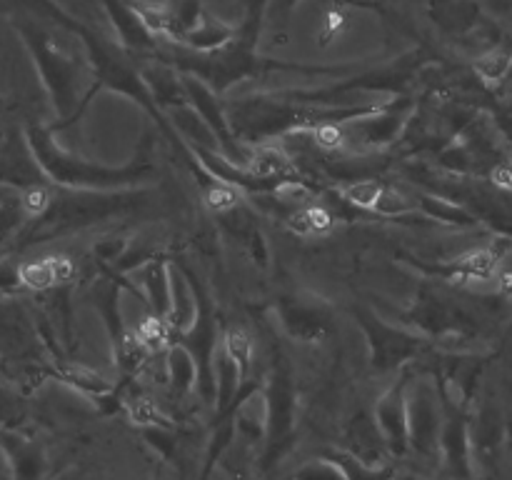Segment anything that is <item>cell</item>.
Listing matches in <instances>:
<instances>
[{
    "mask_svg": "<svg viewBox=\"0 0 512 480\" xmlns=\"http://www.w3.org/2000/svg\"><path fill=\"white\" fill-rule=\"evenodd\" d=\"M28 148L33 155L35 165L43 170L45 178L53 183L65 185V188L83 190V193H108V190H125L133 185L143 183L150 173H153V163L150 155L138 153L130 165L123 168H108V165L88 163L83 158L65 153L53 143L50 133L43 128L28 130Z\"/></svg>",
    "mask_w": 512,
    "mask_h": 480,
    "instance_id": "1",
    "label": "cell"
},
{
    "mask_svg": "<svg viewBox=\"0 0 512 480\" xmlns=\"http://www.w3.org/2000/svg\"><path fill=\"white\" fill-rule=\"evenodd\" d=\"M445 425V405L438 383L418 378L408 383V440L410 450L428 463H440V435Z\"/></svg>",
    "mask_w": 512,
    "mask_h": 480,
    "instance_id": "2",
    "label": "cell"
},
{
    "mask_svg": "<svg viewBox=\"0 0 512 480\" xmlns=\"http://www.w3.org/2000/svg\"><path fill=\"white\" fill-rule=\"evenodd\" d=\"M263 403H265V460L273 463V460L283 453L285 445L290 443V438H293L295 413H298L295 385L283 365H275V368L270 370Z\"/></svg>",
    "mask_w": 512,
    "mask_h": 480,
    "instance_id": "3",
    "label": "cell"
},
{
    "mask_svg": "<svg viewBox=\"0 0 512 480\" xmlns=\"http://www.w3.org/2000/svg\"><path fill=\"white\" fill-rule=\"evenodd\" d=\"M358 320L363 325L365 335H368L373 365L378 370H383V373L408 363L423 348V340L418 335L408 333V330L398 328V325L385 323L383 318H378L370 310H358Z\"/></svg>",
    "mask_w": 512,
    "mask_h": 480,
    "instance_id": "4",
    "label": "cell"
},
{
    "mask_svg": "<svg viewBox=\"0 0 512 480\" xmlns=\"http://www.w3.org/2000/svg\"><path fill=\"white\" fill-rule=\"evenodd\" d=\"M28 45L35 53V63L43 70L45 85H48L50 95H53V103L58 108V113L70 115V110L75 108V98H78V78H75V70L70 65V60H65L58 50L53 48L48 38H43L40 33L25 35Z\"/></svg>",
    "mask_w": 512,
    "mask_h": 480,
    "instance_id": "5",
    "label": "cell"
},
{
    "mask_svg": "<svg viewBox=\"0 0 512 480\" xmlns=\"http://www.w3.org/2000/svg\"><path fill=\"white\" fill-rule=\"evenodd\" d=\"M375 423L383 433L390 455L408 453V380H400L388 393H383L375 405Z\"/></svg>",
    "mask_w": 512,
    "mask_h": 480,
    "instance_id": "6",
    "label": "cell"
},
{
    "mask_svg": "<svg viewBox=\"0 0 512 480\" xmlns=\"http://www.w3.org/2000/svg\"><path fill=\"white\" fill-rule=\"evenodd\" d=\"M278 318L285 333L303 343H315L330 333L328 315L320 310V305L308 303V300L283 298L278 305Z\"/></svg>",
    "mask_w": 512,
    "mask_h": 480,
    "instance_id": "7",
    "label": "cell"
},
{
    "mask_svg": "<svg viewBox=\"0 0 512 480\" xmlns=\"http://www.w3.org/2000/svg\"><path fill=\"white\" fill-rule=\"evenodd\" d=\"M473 443H470V425L458 415H445L443 435H440V465L445 473L458 480L473 475Z\"/></svg>",
    "mask_w": 512,
    "mask_h": 480,
    "instance_id": "8",
    "label": "cell"
},
{
    "mask_svg": "<svg viewBox=\"0 0 512 480\" xmlns=\"http://www.w3.org/2000/svg\"><path fill=\"white\" fill-rule=\"evenodd\" d=\"M0 453L8 460L13 480H43L45 455L35 440L13 430H0Z\"/></svg>",
    "mask_w": 512,
    "mask_h": 480,
    "instance_id": "9",
    "label": "cell"
},
{
    "mask_svg": "<svg viewBox=\"0 0 512 480\" xmlns=\"http://www.w3.org/2000/svg\"><path fill=\"white\" fill-rule=\"evenodd\" d=\"M200 315V298L198 290L190 285L180 270L170 268V313L165 318L170 330H178L180 335L188 333Z\"/></svg>",
    "mask_w": 512,
    "mask_h": 480,
    "instance_id": "10",
    "label": "cell"
},
{
    "mask_svg": "<svg viewBox=\"0 0 512 480\" xmlns=\"http://www.w3.org/2000/svg\"><path fill=\"white\" fill-rule=\"evenodd\" d=\"M348 450L358 455V458L368 460V463H375V465H380L385 455H390L383 433H380L378 423H375V415L370 418V415L360 413L358 418L350 423Z\"/></svg>",
    "mask_w": 512,
    "mask_h": 480,
    "instance_id": "11",
    "label": "cell"
},
{
    "mask_svg": "<svg viewBox=\"0 0 512 480\" xmlns=\"http://www.w3.org/2000/svg\"><path fill=\"white\" fill-rule=\"evenodd\" d=\"M140 288L143 300L148 303L153 318L165 320L170 313V265L153 260L148 268L140 273Z\"/></svg>",
    "mask_w": 512,
    "mask_h": 480,
    "instance_id": "12",
    "label": "cell"
},
{
    "mask_svg": "<svg viewBox=\"0 0 512 480\" xmlns=\"http://www.w3.org/2000/svg\"><path fill=\"white\" fill-rule=\"evenodd\" d=\"M323 458H328L340 470L343 480H398V473H395V468L390 463H368V460L350 453L348 448L328 450Z\"/></svg>",
    "mask_w": 512,
    "mask_h": 480,
    "instance_id": "13",
    "label": "cell"
},
{
    "mask_svg": "<svg viewBox=\"0 0 512 480\" xmlns=\"http://www.w3.org/2000/svg\"><path fill=\"white\" fill-rule=\"evenodd\" d=\"M165 370H168V380L178 395H185L193 388H198V360H195V355L190 353L183 343L173 345V348L168 350Z\"/></svg>",
    "mask_w": 512,
    "mask_h": 480,
    "instance_id": "14",
    "label": "cell"
},
{
    "mask_svg": "<svg viewBox=\"0 0 512 480\" xmlns=\"http://www.w3.org/2000/svg\"><path fill=\"white\" fill-rule=\"evenodd\" d=\"M418 205L423 208V213L428 215V218L438 220V223L458 225V228H470V225L478 223V220H475V215L470 213L465 205L455 203V200H448V198H440V195L423 193L420 195Z\"/></svg>",
    "mask_w": 512,
    "mask_h": 480,
    "instance_id": "15",
    "label": "cell"
},
{
    "mask_svg": "<svg viewBox=\"0 0 512 480\" xmlns=\"http://www.w3.org/2000/svg\"><path fill=\"white\" fill-rule=\"evenodd\" d=\"M455 273L460 278H473V280H490L495 278L500 268V255L493 248H475L470 253L460 255L453 263Z\"/></svg>",
    "mask_w": 512,
    "mask_h": 480,
    "instance_id": "16",
    "label": "cell"
},
{
    "mask_svg": "<svg viewBox=\"0 0 512 480\" xmlns=\"http://www.w3.org/2000/svg\"><path fill=\"white\" fill-rule=\"evenodd\" d=\"M383 190L385 185L378 178H358L348 180V183H338V195L343 198V203L358 210H375Z\"/></svg>",
    "mask_w": 512,
    "mask_h": 480,
    "instance_id": "17",
    "label": "cell"
},
{
    "mask_svg": "<svg viewBox=\"0 0 512 480\" xmlns=\"http://www.w3.org/2000/svg\"><path fill=\"white\" fill-rule=\"evenodd\" d=\"M18 275H20V285L28 290H35V293H45V290H53L55 285V273H53V263L48 258H30L18 263Z\"/></svg>",
    "mask_w": 512,
    "mask_h": 480,
    "instance_id": "18",
    "label": "cell"
},
{
    "mask_svg": "<svg viewBox=\"0 0 512 480\" xmlns=\"http://www.w3.org/2000/svg\"><path fill=\"white\" fill-rule=\"evenodd\" d=\"M473 68H475V75H478L483 83L498 85L510 75L512 55L503 48H493V50H488V53L478 55V60H475Z\"/></svg>",
    "mask_w": 512,
    "mask_h": 480,
    "instance_id": "19",
    "label": "cell"
},
{
    "mask_svg": "<svg viewBox=\"0 0 512 480\" xmlns=\"http://www.w3.org/2000/svg\"><path fill=\"white\" fill-rule=\"evenodd\" d=\"M220 345H223L225 353L240 365L243 375H248L250 358H253V340H250V335L245 333L243 328H228L225 330L223 340H220Z\"/></svg>",
    "mask_w": 512,
    "mask_h": 480,
    "instance_id": "20",
    "label": "cell"
},
{
    "mask_svg": "<svg viewBox=\"0 0 512 480\" xmlns=\"http://www.w3.org/2000/svg\"><path fill=\"white\" fill-rule=\"evenodd\" d=\"M125 410H128L130 420L143 425V428H170L168 418L160 413L158 405H155L150 398H143V395H140V398L125 400Z\"/></svg>",
    "mask_w": 512,
    "mask_h": 480,
    "instance_id": "21",
    "label": "cell"
},
{
    "mask_svg": "<svg viewBox=\"0 0 512 480\" xmlns=\"http://www.w3.org/2000/svg\"><path fill=\"white\" fill-rule=\"evenodd\" d=\"M415 210H418V203L395 188H385L378 205H375V213H378L380 218H403V215L415 213Z\"/></svg>",
    "mask_w": 512,
    "mask_h": 480,
    "instance_id": "22",
    "label": "cell"
},
{
    "mask_svg": "<svg viewBox=\"0 0 512 480\" xmlns=\"http://www.w3.org/2000/svg\"><path fill=\"white\" fill-rule=\"evenodd\" d=\"M65 383L75 385L80 393L98 395V398H103L105 393H110V383H105L100 375H95L93 370L83 368V365H70V368L65 370Z\"/></svg>",
    "mask_w": 512,
    "mask_h": 480,
    "instance_id": "23",
    "label": "cell"
},
{
    "mask_svg": "<svg viewBox=\"0 0 512 480\" xmlns=\"http://www.w3.org/2000/svg\"><path fill=\"white\" fill-rule=\"evenodd\" d=\"M18 205H20V210H23L25 218L40 220L43 215H48L50 208H53V198H50V193L43 188V185L33 183L23 190Z\"/></svg>",
    "mask_w": 512,
    "mask_h": 480,
    "instance_id": "24",
    "label": "cell"
},
{
    "mask_svg": "<svg viewBox=\"0 0 512 480\" xmlns=\"http://www.w3.org/2000/svg\"><path fill=\"white\" fill-rule=\"evenodd\" d=\"M293 480H343V475L328 458H320L300 465L293 473Z\"/></svg>",
    "mask_w": 512,
    "mask_h": 480,
    "instance_id": "25",
    "label": "cell"
},
{
    "mask_svg": "<svg viewBox=\"0 0 512 480\" xmlns=\"http://www.w3.org/2000/svg\"><path fill=\"white\" fill-rule=\"evenodd\" d=\"M125 250H128V243H125V240L105 238L95 243V258H98L100 263H118V260H123Z\"/></svg>",
    "mask_w": 512,
    "mask_h": 480,
    "instance_id": "26",
    "label": "cell"
},
{
    "mask_svg": "<svg viewBox=\"0 0 512 480\" xmlns=\"http://www.w3.org/2000/svg\"><path fill=\"white\" fill-rule=\"evenodd\" d=\"M308 218H310V225H313V233H328L335 223L333 210L323 203L308 205Z\"/></svg>",
    "mask_w": 512,
    "mask_h": 480,
    "instance_id": "27",
    "label": "cell"
},
{
    "mask_svg": "<svg viewBox=\"0 0 512 480\" xmlns=\"http://www.w3.org/2000/svg\"><path fill=\"white\" fill-rule=\"evenodd\" d=\"M50 263H53L55 283L68 285L70 280H75V273H78V268H75V263L68 258V255H50Z\"/></svg>",
    "mask_w": 512,
    "mask_h": 480,
    "instance_id": "28",
    "label": "cell"
},
{
    "mask_svg": "<svg viewBox=\"0 0 512 480\" xmlns=\"http://www.w3.org/2000/svg\"><path fill=\"white\" fill-rule=\"evenodd\" d=\"M285 225H288L295 235H303V238L313 233V225H310V218H308V208L290 210V213L285 215Z\"/></svg>",
    "mask_w": 512,
    "mask_h": 480,
    "instance_id": "29",
    "label": "cell"
},
{
    "mask_svg": "<svg viewBox=\"0 0 512 480\" xmlns=\"http://www.w3.org/2000/svg\"><path fill=\"white\" fill-rule=\"evenodd\" d=\"M490 180L505 193H512V160H500L490 168Z\"/></svg>",
    "mask_w": 512,
    "mask_h": 480,
    "instance_id": "30",
    "label": "cell"
},
{
    "mask_svg": "<svg viewBox=\"0 0 512 480\" xmlns=\"http://www.w3.org/2000/svg\"><path fill=\"white\" fill-rule=\"evenodd\" d=\"M495 283H498L500 295L512 298V263H500L498 273H495Z\"/></svg>",
    "mask_w": 512,
    "mask_h": 480,
    "instance_id": "31",
    "label": "cell"
},
{
    "mask_svg": "<svg viewBox=\"0 0 512 480\" xmlns=\"http://www.w3.org/2000/svg\"><path fill=\"white\" fill-rule=\"evenodd\" d=\"M398 480H418V478H398Z\"/></svg>",
    "mask_w": 512,
    "mask_h": 480,
    "instance_id": "32",
    "label": "cell"
},
{
    "mask_svg": "<svg viewBox=\"0 0 512 480\" xmlns=\"http://www.w3.org/2000/svg\"><path fill=\"white\" fill-rule=\"evenodd\" d=\"M288 480H293V478H288Z\"/></svg>",
    "mask_w": 512,
    "mask_h": 480,
    "instance_id": "33",
    "label": "cell"
}]
</instances>
